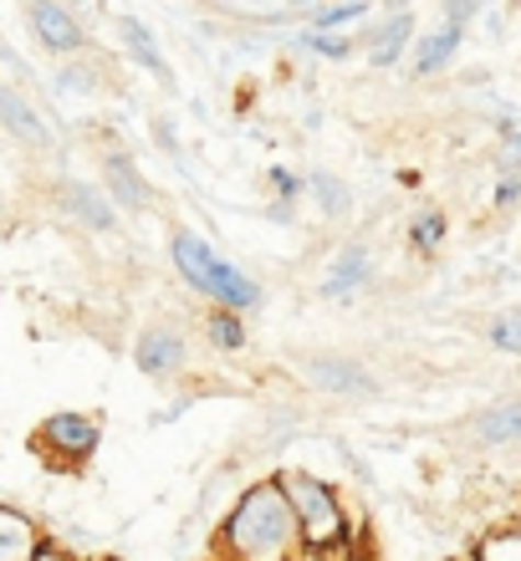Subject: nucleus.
I'll list each match as a JSON object with an SVG mask.
<instances>
[{
    "instance_id": "1",
    "label": "nucleus",
    "mask_w": 521,
    "mask_h": 561,
    "mask_svg": "<svg viewBox=\"0 0 521 561\" xmlns=\"http://www.w3.org/2000/svg\"><path fill=\"white\" fill-rule=\"evenodd\" d=\"M220 551L230 561H297L302 531L282 480H261L230 505L220 526Z\"/></svg>"
},
{
    "instance_id": "2",
    "label": "nucleus",
    "mask_w": 521,
    "mask_h": 561,
    "mask_svg": "<svg viewBox=\"0 0 521 561\" xmlns=\"http://www.w3.org/2000/svg\"><path fill=\"white\" fill-rule=\"evenodd\" d=\"M286 490V501H292V516H297V531H302V551H338L348 541V511L338 501V490L328 480H317L307 470H282L276 474Z\"/></svg>"
},
{
    "instance_id": "3",
    "label": "nucleus",
    "mask_w": 521,
    "mask_h": 561,
    "mask_svg": "<svg viewBox=\"0 0 521 561\" xmlns=\"http://www.w3.org/2000/svg\"><path fill=\"white\" fill-rule=\"evenodd\" d=\"M302 378L317 388V393H332V399H363L373 393V373L343 353H317L302 363Z\"/></svg>"
},
{
    "instance_id": "4",
    "label": "nucleus",
    "mask_w": 521,
    "mask_h": 561,
    "mask_svg": "<svg viewBox=\"0 0 521 561\" xmlns=\"http://www.w3.org/2000/svg\"><path fill=\"white\" fill-rule=\"evenodd\" d=\"M26 21H31V36H36L52 57H77V51L88 46L82 21H77L72 5H61V0H31Z\"/></svg>"
},
{
    "instance_id": "5",
    "label": "nucleus",
    "mask_w": 521,
    "mask_h": 561,
    "mask_svg": "<svg viewBox=\"0 0 521 561\" xmlns=\"http://www.w3.org/2000/svg\"><path fill=\"white\" fill-rule=\"evenodd\" d=\"M36 439L61 459H88L103 439V424L92 414H77V409H61V414H46L42 428H36Z\"/></svg>"
},
{
    "instance_id": "6",
    "label": "nucleus",
    "mask_w": 521,
    "mask_h": 561,
    "mask_svg": "<svg viewBox=\"0 0 521 561\" xmlns=\"http://www.w3.org/2000/svg\"><path fill=\"white\" fill-rule=\"evenodd\" d=\"M415 11H388L378 26L363 36V46H369V67H378V72H394L409 51H415Z\"/></svg>"
},
{
    "instance_id": "7",
    "label": "nucleus",
    "mask_w": 521,
    "mask_h": 561,
    "mask_svg": "<svg viewBox=\"0 0 521 561\" xmlns=\"http://www.w3.org/2000/svg\"><path fill=\"white\" fill-rule=\"evenodd\" d=\"M369 276H373V251L353 240V245H343V251L332 255V266L317 280V296H322V301H343V296L363 291Z\"/></svg>"
},
{
    "instance_id": "8",
    "label": "nucleus",
    "mask_w": 521,
    "mask_h": 561,
    "mask_svg": "<svg viewBox=\"0 0 521 561\" xmlns=\"http://www.w3.org/2000/svg\"><path fill=\"white\" fill-rule=\"evenodd\" d=\"M103 184H107V199L118 209H149L154 205L149 179H144V169H138L123 148H107L103 153Z\"/></svg>"
},
{
    "instance_id": "9",
    "label": "nucleus",
    "mask_w": 521,
    "mask_h": 561,
    "mask_svg": "<svg viewBox=\"0 0 521 561\" xmlns=\"http://www.w3.org/2000/svg\"><path fill=\"white\" fill-rule=\"evenodd\" d=\"M169 255H174V271L184 276V286H194L200 296H209V280H215V266H220V251H215L205 236H194V230H174Z\"/></svg>"
},
{
    "instance_id": "10",
    "label": "nucleus",
    "mask_w": 521,
    "mask_h": 561,
    "mask_svg": "<svg viewBox=\"0 0 521 561\" xmlns=\"http://www.w3.org/2000/svg\"><path fill=\"white\" fill-rule=\"evenodd\" d=\"M134 368L149 373V378H169V373L184 368V337L174 327H144L134 342Z\"/></svg>"
},
{
    "instance_id": "11",
    "label": "nucleus",
    "mask_w": 521,
    "mask_h": 561,
    "mask_svg": "<svg viewBox=\"0 0 521 561\" xmlns=\"http://www.w3.org/2000/svg\"><path fill=\"white\" fill-rule=\"evenodd\" d=\"M61 209H67V215H72L82 230H92V236H107V230H118V205H113L103 190L82 184V179L61 184Z\"/></svg>"
},
{
    "instance_id": "12",
    "label": "nucleus",
    "mask_w": 521,
    "mask_h": 561,
    "mask_svg": "<svg viewBox=\"0 0 521 561\" xmlns=\"http://www.w3.org/2000/svg\"><path fill=\"white\" fill-rule=\"evenodd\" d=\"M113 26H118V42H123V51H128V57H134L138 67H144V72H154V77H159L165 88H174V67H169V57H165V51H159V36H154V31L144 26L138 15H118Z\"/></svg>"
},
{
    "instance_id": "13",
    "label": "nucleus",
    "mask_w": 521,
    "mask_h": 561,
    "mask_svg": "<svg viewBox=\"0 0 521 561\" xmlns=\"http://www.w3.org/2000/svg\"><path fill=\"white\" fill-rule=\"evenodd\" d=\"M461 42H465V31H461V26H450V21H440V26H434V31H424V36H415V51H409V67H415L419 77L445 72L450 61L461 57Z\"/></svg>"
},
{
    "instance_id": "14",
    "label": "nucleus",
    "mask_w": 521,
    "mask_h": 561,
    "mask_svg": "<svg viewBox=\"0 0 521 561\" xmlns=\"http://www.w3.org/2000/svg\"><path fill=\"white\" fill-rule=\"evenodd\" d=\"M46 551L42 531H36V520L11 511V505H0V561H36Z\"/></svg>"
},
{
    "instance_id": "15",
    "label": "nucleus",
    "mask_w": 521,
    "mask_h": 561,
    "mask_svg": "<svg viewBox=\"0 0 521 561\" xmlns=\"http://www.w3.org/2000/svg\"><path fill=\"white\" fill-rule=\"evenodd\" d=\"M0 123H5V128H11V138H21L26 148H46V144H52L42 113H36V107H31L15 88H0Z\"/></svg>"
},
{
    "instance_id": "16",
    "label": "nucleus",
    "mask_w": 521,
    "mask_h": 561,
    "mask_svg": "<svg viewBox=\"0 0 521 561\" xmlns=\"http://www.w3.org/2000/svg\"><path fill=\"white\" fill-rule=\"evenodd\" d=\"M471 434L480 444H521V399H501L471 419Z\"/></svg>"
},
{
    "instance_id": "17",
    "label": "nucleus",
    "mask_w": 521,
    "mask_h": 561,
    "mask_svg": "<svg viewBox=\"0 0 521 561\" xmlns=\"http://www.w3.org/2000/svg\"><path fill=\"white\" fill-rule=\"evenodd\" d=\"M307 194L317 199V209H322L328 220H343L348 209H353V190H348L338 174H328V169H313V174H307Z\"/></svg>"
},
{
    "instance_id": "18",
    "label": "nucleus",
    "mask_w": 521,
    "mask_h": 561,
    "mask_svg": "<svg viewBox=\"0 0 521 561\" xmlns=\"http://www.w3.org/2000/svg\"><path fill=\"white\" fill-rule=\"evenodd\" d=\"M205 337H209V347H215V353H246L251 332H246V322H240V311L215 307L205 317Z\"/></svg>"
},
{
    "instance_id": "19",
    "label": "nucleus",
    "mask_w": 521,
    "mask_h": 561,
    "mask_svg": "<svg viewBox=\"0 0 521 561\" xmlns=\"http://www.w3.org/2000/svg\"><path fill=\"white\" fill-rule=\"evenodd\" d=\"M292 46H302V51H313V57H322V61H348L358 42H348V36H338V31L307 26V31H297V36H292Z\"/></svg>"
},
{
    "instance_id": "20",
    "label": "nucleus",
    "mask_w": 521,
    "mask_h": 561,
    "mask_svg": "<svg viewBox=\"0 0 521 561\" xmlns=\"http://www.w3.org/2000/svg\"><path fill=\"white\" fill-rule=\"evenodd\" d=\"M445 215H440V209H419L415 220H409V245H415L419 255H434L440 251V240H445Z\"/></svg>"
},
{
    "instance_id": "21",
    "label": "nucleus",
    "mask_w": 521,
    "mask_h": 561,
    "mask_svg": "<svg viewBox=\"0 0 521 561\" xmlns=\"http://www.w3.org/2000/svg\"><path fill=\"white\" fill-rule=\"evenodd\" d=\"M369 5H378V0H332V5L313 11V26H317V31H343V26H358V21L369 15Z\"/></svg>"
},
{
    "instance_id": "22",
    "label": "nucleus",
    "mask_w": 521,
    "mask_h": 561,
    "mask_svg": "<svg viewBox=\"0 0 521 561\" xmlns=\"http://www.w3.org/2000/svg\"><path fill=\"white\" fill-rule=\"evenodd\" d=\"M486 342H491L496 353L521 357V307H511V311H501V317H491V322H486Z\"/></svg>"
},
{
    "instance_id": "23",
    "label": "nucleus",
    "mask_w": 521,
    "mask_h": 561,
    "mask_svg": "<svg viewBox=\"0 0 521 561\" xmlns=\"http://www.w3.org/2000/svg\"><path fill=\"white\" fill-rule=\"evenodd\" d=\"M267 184H271V194L276 199H286V205H297V194H307V174H292V169H267Z\"/></svg>"
},
{
    "instance_id": "24",
    "label": "nucleus",
    "mask_w": 521,
    "mask_h": 561,
    "mask_svg": "<svg viewBox=\"0 0 521 561\" xmlns=\"http://www.w3.org/2000/svg\"><path fill=\"white\" fill-rule=\"evenodd\" d=\"M486 11V0H445V21L450 26H471V21H476V15Z\"/></svg>"
},
{
    "instance_id": "25",
    "label": "nucleus",
    "mask_w": 521,
    "mask_h": 561,
    "mask_svg": "<svg viewBox=\"0 0 521 561\" xmlns=\"http://www.w3.org/2000/svg\"><path fill=\"white\" fill-rule=\"evenodd\" d=\"M521 199V169H501V184H496V209H511Z\"/></svg>"
},
{
    "instance_id": "26",
    "label": "nucleus",
    "mask_w": 521,
    "mask_h": 561,
    "mask_svg": "<svg viewBox=\"0 0 521 561\" xmlns=\"http://www.w3.org/2000/svg\"><path fill=\"white\" fill-rule=\"evenodd\" d=\"M501 169H521V123L501 128Z\"/></svg>"
},
{
    "instance_id": "27",
    "label": "nucleus",
    "mask_w": 521,
    "mask_h": 561,
    "mask_svg": "<svg viewBox=\"0 0 521 561\" xmlns=\"http://www.w3.org/2000/svg\"><path fill=\"white\" fill-rule=\"evenodd\" d=\"M92 82H98V77H92L88 67H61V72H57V88L61 92H92Z\"/></svg>"
},
{
    "instance_id": "28",
    "label": "nucleus",
    "mask_w": 521,
    "mask_h": 561,
    "mask_svg": "<svg viewBox=\"0 0 521 561\" xmlns=\"http://www.w3.org/2000/svg\"><path fill=\"white\" fill-rule=\"evenodd\" d=\"M154 138H159V144H165V148H169V153H179V138H174V134H169V123H165V118L154 123Z\"/></svg>"
},
{
    "instance_id": "29",
    "label": "nucleus",
    "mask_w": 521,
    "mask_h": 561,
    "mask_svg": "<svg viewBox=\"0 0 521 561\" xmlns=\"http://www.w3.org/2000/svg\"><path fill=\"white\" fill-rule=\"evenodd\" d=\"M378 5H388V11H409L415 0H378Z\"/></svg>"
},
{
    "instance_id": "30",
    "label": "nucleus",
    "mask_w": 521,
    "mask_h": 561,
    "mask_svg": "<svg viewBox=\"0 0 521 561\" xmlns=\"http://www.w3.org/2000/svg\"><path fill=\"white\" fill-rule=\"evenodd\" d=\"M292 5H313V0H292Z\"/></svg>"
},
{
    "instance_id": "31",
    "label": "nucleus",
    "mask_w": 521,
    "mask_h": 561,
    "mask_svg": "<svg viewBox=\"0 0 521 561\" xmlns=\"http://www.w3.org/2000/svg\"><path fill=\"white\" fill-rule=\"evenodd\" d=\"M511 5H521V0H511Z\"/></svg>"
}]
</instances>
